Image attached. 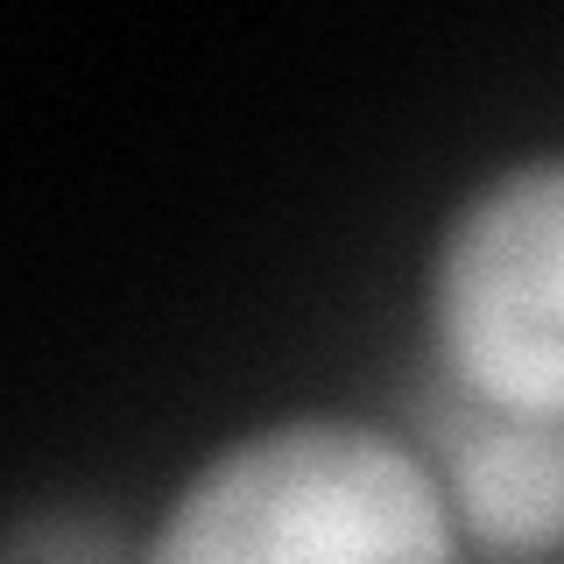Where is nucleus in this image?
I'll list each match as a JSON object with an SVG mask.
<instances>
[{
    "label": "nucleus",
    "instance_id": "nucleus-1",
    "mask_svg": "<svg viewBox=\"0 0 564 564\" xmlns=\"http://www.w3.org/2000/svg\"><path fill=\"white\" fill-rule=\"evenodd\" d=\"M141 564H458L437 473L360 416L261 423L212 452Z\"/></svg>",
    "mask_w": 564,
    "mask_h": 564
},
{
    "label": "nucleus",
    "instance_id": "nucleus-2",
    "mask_svg": "<svg viewBox=\"0 0 564 564\" xmlns=\"http://www.w3.org/2000/svg\"><path fill=\"white\" fill-rule=\"evenodd\" d=\"M431 346L452 395L564 423V155H529L452 212Z\"/></svg>",
    "mask_w": 564,
    "mask_h": 564
},
{
    "label": "nucleus",
    "instance_id": "nucleus-3",
    "mask_svg": "<svg viewBox=\"0 0 564 564\" xmlns=\"http://www.w3.org/2000/svg\"><path fill=\"white\" fill-rule=\"evenodd\" d=\"M423 445L437 452L452 516L501 557H543L564 543V423L508 416L466 395L423 410Z\"/></svg>",
    "mask_w": 564,
    "mask_h": 564
},
{
    "label": "nucleus",
    "instance_id": "nucleus-4",
    "mask_svg": "<svg viewBox=\"0 0 564 564\" xmlns=\"http://www.w3.org/2000/svg\"><path fill=\"white\" fill-rule=\"evenodd\" d=\"M8 564H141L128 543L93 516H14Z\"/></svg>",
    "mask_w": 564,
    "mask_h": 564
}]
</instances>
